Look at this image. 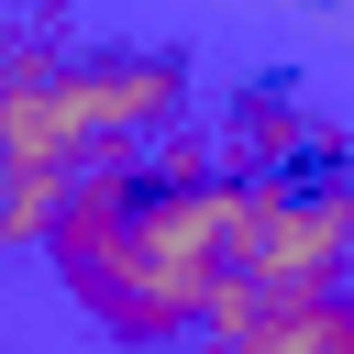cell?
Returning <instances> with one entry per match:
<instances>
[{"mask_svg": "<svg viewBox=\"0 0 354 354\" xmlns=\"http://www.w3.org/2000/svg\"><path fill=\"white\" fill-rule=\"evenodd\" d=\"M177 100H188V77L155 66V55H66V66L11 55V66H0V155L77 177V166L144 144Z\"/></svg>", "mask_w": 354, "mask_h": 354, "instance_id": "obj_1", "label": "cell"}, {"mask_svg": "<svg viewBox=\"0 0 354 354\" xmlns=\"http://www.w3.org/2000/svg\"><path fill=\"white\" fill-rule=\"evenodd\" d=\"M343 266H354V177H332V188H288L243 277H254L266 299H332Z\"/></svg>", "mask_w": 354, "mask_h": 354, "instance_id": "obj_2", "label": "cell"}, {"mask_svg": "<svg viewBox=\"0 0 354 354\" xmlns=\"http://www.w3.org/2000/svg\"><path fill=\"white\" fill-rule=\"evenodd\" d=\"M210 354H354V299L332 288V299H266L232 343H210Z\"/></svg>", "mask_w": 354, "mask_h": 354, "instance_id": "obj_3", "label": "cell"}]
</instances>
